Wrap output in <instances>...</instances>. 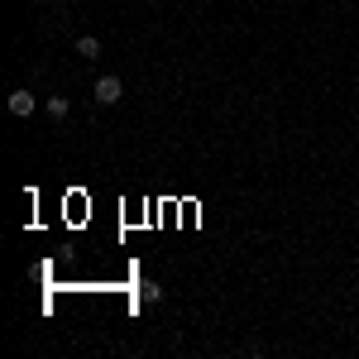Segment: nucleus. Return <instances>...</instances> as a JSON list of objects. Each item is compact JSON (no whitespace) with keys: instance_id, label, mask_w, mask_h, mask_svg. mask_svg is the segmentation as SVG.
<instances>
[{"instance_id":"nucleus-4","label":"nucleus","mask_w":359,"mask_h":359,"mask_svg":"<svg viewBox=\"0 0 359 359\" xmlns=\"http://www.w3.org/2000/svg\"><path fill=\"white\" fill-rule=\"evenodd\" d=\"M139 297H144V302H158V297H163V287H158V283H144V287H139Z\"/></svg>"},{"instance_id":"nucleus-1","label":"nucleus","mask_w":359,"mask_h":359,"mask_svg":"<svg viewBox=\"0 0 359 359\" xmlns=\"http://www.w3.org/2000/svg\"><path fill=\"white\" fill-rule=\"evenodd\" d=\"M91 96H96V106H115V101L125 96V82L106 72V77H96V91H91Z\"/></svg>"},{"instance_id":"nucleus-5","label":"nucleus","mask_w":359,"mask_h":359,"mask_svg":"<svg viewBox=\"0 0 359 359\" xmlns=\"http://www.w3.org/2000/svg\"><path fill=\"white\" fill-rule=\"evenodd\" d=\"M48 115L62 120V115H67V96H53V101H48Z\"/></svg>"},{"instance_id":"nucleus-2","label":"nucleus","mask_w":359,"mask_h":359,"mask_svg":"<svg viewBox=\"0 0 359 359\" xmlns=\"http://www.w3.org/2000/svg\"><path fill=\"white\" fill-rule=\"evenodd\" d=\"M77 57L96 62V57H101V39H96V34H82V39H77Z\"/></svg>"},{"instance_id":"nucleus-3","label":"nucleus","mask_w":359,"mask_h":359,"mask_svg":"<svg viewBox=\"0 0 359 359\" xmlns=\"http://www.w3.org/2000/svg\"><path fill=\"white\" fill-rule=\"evenodd\" d=\"M10 115H34V91H10Z\"/></svg>"}]
</instances>
